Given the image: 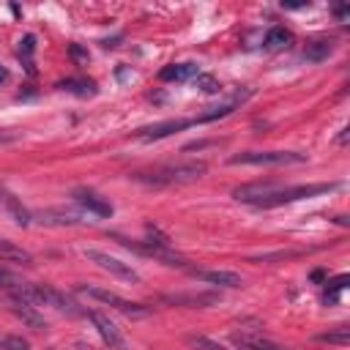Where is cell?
<instances>
[{
    "instance_id": "cell-1",
    "label": "cell",
    "mask_w": 350,
    "mask_h": 350,
    "mask_svg": "<svg viewBox=\"0 0 350 350\" xmlns=\"http://www.w3.org/2000/svg\"><path fill=\"white\" fill-rule=\"evenodd\" d=\"M339 183H306V186H290V189H279L273 183H249V186H238L232 191L235 200L257 205V208H276L284 202H295L304 197H314V194H325L334 191Z\"/></svg>"
},
{
    "instance_id": "cell-2",
    "label": "cell",
    "mask_w": 350,
    "mask_h": 350,
    "mask_svg": "<svg viewBox=\"0 0 350 350\" xmlns=\"http://www.w3.org/2000/svg\"><path fill=\"white\" fill-rule=\"evenodd\" d=\"M208 172L205 161H178V164H161L148 172H134L137 180L153 183V186H170V183H191Z\"/></svg>"
},
{
    "instance_id": "cell-3",
    "label": "cell",
    "mask_w": 350,
    "mask_h": 350,
    "mask_svg": "<svg viewBox=\"0 0 350 350\" xmlns=\"http://www.w3.org/2000/svg\"><path fill=\"white\" fill-rule=\"evenodd\" d=\"M306 156L298 150H246L230 159V164H254V167H284V164H304Z\"/></svg>"
},
{
    "instance_id": "cell-4",
    "label": "cell",
    "mask_w": 350,
    "mask_h": 350,
    "mask_svg": "<svg viewBox=\"0 0 350 350\" xmlns=\"http://www.w3.org/2000/svg\"><path fill=\"white\" fill-rule=\"evenodd\" d=\"M79 293H85L88 298H93V301H98V304H107V306L118 309V312H120V314H126V317H148V314L153 312V309H150V306H145V304L126 301V298H120V295H115V293H109V290H101V287L79 284Z\"/></svg>"
},
{
    "instance_id": "cell-5",
    "label": "cell",
    "mask_w": 350,
    "mask_h": 350,
    "mask_svg": "<svg viewBox=\"0 0 350 350\" xmlns=\"http://www.w3.org/2000/svg\"><path fill=\"white\" fill-rule=\"evenodd\" d=\"M82 254H85V260L96 262L101 271H107V273H112V276H118V279H126V282H134V284L139 282V273H137L129 262H123V260H118V257H112V254H107V252L85 249Z\"/></svg>"
},
{
    "instance_id": "cell-6",
    "label": "cell",
    "mask_w": 350,
    "mask_h": 350,
    "mask_svg": "<svg viewBox=\"0 0 350 350\" xmlns=\"http://www.w3.org/2000/svg\"><path fill=\"white\" fill-rule=\"evenodd\" d=\"M74 202L82 208V211H88V213H93V216H98V219H109L112 216V202L109 200H104L98 191H93V189H74Z\"/></svg>"
},
{
    "instance_id": "cell-7",
    "label": "cell",
    "mask_w": 350,
    "mask_h": 350,
    "mask_svg": "<svg viewBox=\"0 0 350 350\" xmlns=\"http://www.w3.org/2000/svg\"><path fill=\"white\" fill-rule=\"evenodd\" d=\"M189 126H194V118H172V120H161V123H153V126L139 129L137 137L145 139V142H153V139H164V137H170L175 131H183Z\"/></svg>"
},
{
    "instance_id": "cell-8",
    "label": "cell",
    "mask_w": 350,
    "mask_h": 350,
    "mask_svg": "<svg viewBox=\"0 0 350 350\" xmlns=\"http://www.w3.org/2000/svg\"><path fill=\"white\" fill-rule=\"evenodd\" d=\"M88 317H90V323L96 325V331H98V336L109 345V347H123V336H120V331H118V325L107 317V314H101L98 309H90L88 312Z\"/></svg>"
},
{
    "instance_id": "cell-9",
    "label": "cell",
    "mask_w": 350,
    "mask_h": 350,
    "mask_svg": "<svg viewBox=\"0 0 350 350\" xmlns=\"http://www.w3.org/2000/svg\"><path fill=\"white\" fill-rule=\"evenodd\" d=\"M8 304H11V312H14L25 325H30L33 331H44V328H46V320L36 312V306H33L30 301H22V298L8 295Z\"/></svg>"
},
{
    "instance_id": "cell-10",
    "label": "cell",
    "mask_w": 350,
    "mask_h": 350,
    "mask_svg": "<svg viewBox=\"0 0 350 350\" xmlns=\"http://www.w3.org/2000/svg\"><path fill=\"white\" fill-rule=\"evenodd\" d=\"M200 71H197V66L194 63H170V66H164L161 71H159V79L161 82H189V79H194Z\"/></svg>"
},
{
    "instance_id": "cell-11",
    "label": "cell",
    "mask_w": 350,
    "mask_h": 350,
    "mask_svg": "<svg viewBox=\"0 0 350 350\" xmlns=\"http://www.w3.org/2000/svg\"><path fill=\"white\" fill-rule=\"evenodd\" d=\"M0 262H3V265H5V262H14V265H30V262H33V254H30L27 249L16 246L14 241L0 238Z\"/></svg>"
},
{
    "instance_id": "cell-12",
    "label": "cell",
    "mask_w": 350,
    "mask_h": 350,
    "mask_svg": "<svg viewBox=\"0 0 350 350\" xmlns=\"http://www.w3.org/2000/svg\"><path fill=\"white\" fill-rule=\"evenodd\" d=\"M290 44H293V33H290L284 25H273V27L265 33V38H262V46H265L268 52L290 49Z\"/></svg>"
},
{
    "instance_id": "cell-13",
    "label": "cell",
    "mask_w": 350,
    "mask_h": 350,
    "mask_svg": "<svg viewBox=\"0 0 350 350\" xmlns=\"http://www.w3.org/2000/svg\"><path fill=\"white\" fill-rule=\"evenodd\" d=\"M194 276L208 284H216V287H241L243 284V279L235 271H194Z\"/></svg>"
},
{
    "instance_id": "cell-14",
    "label": "cell",
    "mask_w": 350,
    "mask_h": 350,
    "mask_svg": "<svg viewBox=\"0 0 350 350\" xmlns=\"http://www.w3.org/2000/svg\"><path fill=\"white\" fill-rule=\"evenodd\" d=\"M331 52H334V41H331V38H314V41L306 44V49H304V60H309V63H320V60H325Z\"/></svg>"
},
{
    "instance_id": "cell-15",
    "label": "cell",
    "mask_w": 350,
    "mask_h": 350,
    "mask_svg": "<svg viewBox=\"0 0 350 350\" xmlns=\"http://www.w3.org/2000/svg\"><path fill=\"white\" fill-rule=\"evenodd\" d=\"M232 345L241 350H282L279 345H273L262 336H252V334H232Z\"/></svg>"
},
{
    "instance_id": "cell-16",
    "label": "cell",
    "mask_w": 350,
    "mask_h": 350,
    "mask_svg": "<svg viewBox=\"0 0 350 350\" xmlns=\"http://www.w3.org/2000/svg\"><path fill=\"white\" fill-rule=\"evenodd\" d=\"M57 88H63L68 93H77V96H96V82H90V79H66Z\"/></svg>"
},
{
    "instance_id": "cell-17",
    "label": "cell",
    "mask_w": 350,
    "mask_h": 350,
    "mask_svg": "<svg viewBox=\"0 0 350 350\" xmlns=\"http://www.w3.org/2000/svg\"><path fill=\"white\" fill-rule=\"evenodd\" d=\"M3 202L11 208V213H14V219L19 221V224H30V213L16 202V197L14 194H8V191H3Z\"/></svg>"
},
{
    "instance_id": "cell-18",
    "label": "cell",
    "mask_w": 350,
    "mask_h": 350,
    "mask_svg": "<svg viewBox=\"0 0 350 350\" xmlns=\"http://www.w3.org/2000/svg\"><path fill=\"white\" fill-rule=\"evenodd\" d=\"M186 342H189L191 347H197V350H227L224 345H219L216 339L202 336V334H191V336H186Z\"/></svg>"
},
{
    "instance_id": "cell-19",
    "label": "cell",
    "mask_w": 350,
    "mask_h": 350,
    "mask_svg": "<svg viewBox=\"0 0 350 350\" xmlns=\"http://www.w3.org/2000/svg\"><path fill=\"white\" fill-rule=\"evenodd\" d=\"M194 85H197L202 93H219V88H221L213 74H197V77H194Z\"/></svg>"
},
{
    "instance_id": "cell-20",
    "label": "cell",
    "mask_w": 350,
    "mask_h": 350,
    "mask_svg": "<svg viewBox=\"0 0 350 350\" xmlns=\"http://www.w3.org/2000/svg\"><path fill=\"white\" fill-rule=\"evenodd\" d=\"M33 49H36V38H33V36H25V38L19 41V57H25V66H27L30 74H33V63H30Z\"/></svg>"
},
{
    "instance_id": "cell-21",
    "label": "cell",
    "mask_w": 350,
    "mask_h": 350,
    "mask_svg": "<svg viewBox=\"0 0 350 350\" xmlns=\"http://www.w3.org/2000/svg\"><path fill=\"white\" fill-rule=\"evenodd\" d=\"M320 342H331V345H347V328L342 325L339 331H328V334H320Z\"/></svg>"
},
{
    "instance_id": "cell-22",
    "label": "cell",
    "mask_w": 350,
    "mask_h": 350,
    "mask_svg": "<svg viewBox=\"0 0 350 350\" xmlns=\"http://www.w3.org/2000/svg\"><path fill=\"white\" fill-rule=\"evenodd\" d=\"M345 284H347V276L334 279V282L328 284V290H325V301H336V298H339V293L345 290Z\"/></svg>"
},
{
    "instance_id": "cell-23",
    "label": "cell",
    "mask_w": 350,
    "mask_h": 350,
    "mask_svg": "<svg viewBox=\"0 0 350 350\" xmlns=\"http://www.w3.org/2000/svg\"><path fill=\"white\" fill-rule=\"evenodd\" d=\"M3 350H30V345L22 336H5L3 339Z\"/></svg>"
},
{
    "instance_id": "cell-24",
    "label": "cell",
    "mask_w": 350,
    "mask_h": 350,
    "mask_svg": "<svg viewBox=\"0 0 350 350\" xmlns=\"http://www.w3.org/2000/svg\"><path fill=\"white\" fill-rule=\"evenodd\" d=\"M16 282H19V279H16V276H14V273L0 262V287H3V290H8V287H14Z\"/></svg>"
},
{
    "instance_id": "cell-25",
    "label": "cell",
    "mask_w": 350,
    "mask_h": 350,
    "mask_svg": "<svg viewBox=\"0 0 350 350\" xmlns=\"http://www.w3.org/2000/svg\"><path fill=\"white\" fill-rule=\"evenodd\" d=\"M68 55H71L74 60H88V52H85L79 44H71V46H68Z\"/></svg>"
},
{
    "instance_id": "cell-26",
    "label": "cell",
    "mask_w": 350,
    "mask_h": 350,
    "mask_svg": "<svg viewBox=\"0 0 350 350\" xmlns=\"http://www.w3.org/2000/svg\"><path fill=\"white\" fill-rule=\"evenodd\" d=\"M19 139V131H11V129H0V142H14Z\"/></svg>"
},
{
    "instance_id": "cell-27",
    "label": "cell",
    "mask_w": 350,
    "mask_h": 350,
    "mask_svg": "<svg viewBox=\"0 0 350 350\" xmlns=\"http://www.w3.org/2000/svg\"><path fill=\"white\" fill-rule=\"evenodd\" d=\"M8 79V68L5 66H0V82H5Z\"/></svg>"
},
{
    "instance_id": "cell-28",
    "label": "cell",
    "mask_w": 350,
    "mask_h": 350,
    "mask_svg": "<svg viewBox=\"0 0 350 350\" xmlns=\"http://www.w3.org/2000/svg\"><path fill=\"white\" fill-rule=\"evenodd\" d=\"M0 350H3V339H0Z\"/></svg>"
}]
</instances>
